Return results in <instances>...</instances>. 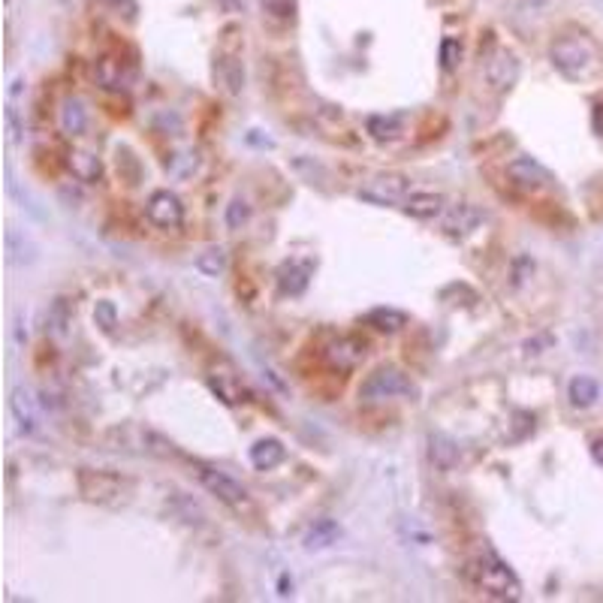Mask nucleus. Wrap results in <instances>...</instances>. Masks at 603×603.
Listing matches in <instances>:
<instances>
[{
	"mask_svg": "<svg viewBox=\"0 0 603 603\" xmlns=\"http://www.w3.org/2000/svg\"><path fill=\"white\" fill-rule=\"evenodd\" d=\"M468 579L494 600H519L522 598L519 576L513 574V567H507V564L492 552H486L483 559L468 564Z\"/></svg>",
	"mask_w": 603,
	"mask_h": 603,
	"instance_id": "2",
	"label": "nucleus"
},
{
	"mask_svg": "<svg viewBox=\"0 0 603 603\" xmlns=\"http://www.w3.org/2000/svg\"><path fill=\"white\" fill-rule=\"evenodd\" d=\"M567 398H570V405H574V407H591L594 401L600 398V386H598L594 377L579 374L567 386Z\"/></svg>",
	"mask_w": 603,
	"mask_h": 603,
	"instance_id": "23",
	"label": "nucleus"
},
{
	"mask_svg": "<svg viewBox=\"0 0 603 603\" xmlns=\"http://www.w3.org/2000/svg\"><path fill=\"white\" fill-rule=\"evenodd\" d=\"M262 10L272 15V19L287 21L296 15V0H262Z\"/></svg>",
	"mask_w": 603,
	"mask_h": 603,
	"instance_id": "32",
	"label": "nucleus"
},
{
	"mask_svg": "<svg viewBox=\"0 0 603 603\" xmlns=\"http://www.w3.org/2000/svg\"><path fill=\"white\" fill-rule=\"evenodd\" d=\"M525 6H531V10H540V6H546L549 0H522Z\"/></svg>",
	"mask_w": 603,
	"mask_h": 603,
	"instance_id": "41",
	"label": "nucleus"
},
{
	"mask_svg": "<svg viewBox=\"0 0 603 603\" xmlns=\"http://www.w3.org/2000/svg\"><path fill=\"white\" fill-rule=\"evenodd\" d=\"M10 407H12V416H15V422H19L21 435H36V429H40V411H36V401L30 398V392L25 386H19V390L12 392Z\"/></svg>",
	"mask_w": 603,
	"mask_h": 603,
	"instance_id": "14",
	"label": "nucleus"
},
{
	"mask_svg": "<svg viewBox=\"0 0 603 603\" xmlns=\"http://www.w3.org/2000/svg\"><path fill=\"white\" fill-rule=\"evenodd\" d=\"M145 214L157 229H179L184 223V205L173 190H154L145 203Z\"/></svg>",
	"mask_w": 603,
	"mask_h": 603,
	"instance_id": "7",
	"label": "nucleus"
},
{
	"mask_svg": "<svg viewBox=\"0 0 603 603\" xmlns=\"http://www.w3.org/2000/svg\"><path fill=\"white\" fill-rule=\"evenodd\" d=\"M420 390L411 377L396 366H381L362 381L359 398L362 401H386V398H416Z\"/></svg>",
	"mask_w": 603,
	"mask_h": 603,
	"instance_id": "3",
	"label": "nucleus"
},
{
	"mask_svg": "<svg viewBox=\"0 0 603 603\" xmlns=\"http://www.w3.org/2000/svg\"><path fill=\"white\" fill-rule=\"evenodd\" d=\"M483 218L486 214L480 205L459 203L444 214V229H446V236H453V238H468L483 223Z\"/></svg>",
	"mask_w": 603,
	"mask_h": 603,
	"instance_id": "13",
	"label": "nucleus"
},
{
	"mask_svg": "<svg viewBox=\"0 0 603 603\" xmlns=\"http://www.w3.org/2000/svg\"><path fill=\"white\" fill-rule=\"evenodd\" d=\"M112 6H115V10H121V6H124V10H127V15L136 12V0H112Z\"/></svg>",
	"mask_w": 603,
	"mask_h": 603,
	"instance_id": "40",
	"label": "nucleus"
},
{
	"mask_svg": "<svg viewBox=\"0 0 603 603\" xmlns=\"http://www.w3.org/2000/svg\"><path fill=\"white\" fill-rule=\"evenodd\" d=\"M166 166H169V173H173V175L184 179V175H190L193 169L199 166V157H197V151H181V154H173V157L166 160Z\"/></svg>",
	"mask_w": 603,
	"mask_h": 603,
	"instance_id": "30",
	"label": "nucleus"
},
{
	"mask_svg": "<svg viewBox=\"0 0 603 603\" xmlns=\"http://www.w3.org/2000/svg\"><path fill=\"white\" fill-rule=\"evenodd\" d=\"M531 272H535V260L525 257V253L522 257H516L513 260V287H522V284L531 277Z\"/></svg>",
	"mask_w": 603,
	"mask_h": 603,
	"instance_id": "34",
	"label": "nucleus"
},
{
	"mask_svg": "<svg viewBox=\"0 0 603 603\" xmlns=\"http://www.w3.org/2000/svg\"><path fill=\"white\" fill-rule=\"evenodd\" d=\"M208 386H212L214 396H218L223 405H229V407H238V405H247V401H251V392H247L245 386L236 381V377L212 374V377H208Z\"/></svg>",
	"mask_w": 603,
	"mask_h": 603,
	"instance_id": "18",
	"label": "nucleus"
},
{
	"mask_svg": "<svg viewBox=\"0 0 603 603\" xmlns=\"http://www.w3.org/2000/svg\"><path fill=\"white\" fill-rule=\"evenodd\" d=\"M60 127H64L67 136H82L84 127H88V109L79 97H69L60 109Z\"/></svg>",
	"mask_w": 603,
	"mask_h": 603,
	"instance_id": "22",
	"label": "nucleus"
},
{
	"mask_svg": "<svg viewBox=\"0 0 603 603\" xmlns=\"http://www.w3.org/2000/svg\"><path fill=\"white\" fill-rule=\"evenodd\" d=\"M549 58L567 82H585L600 69V52L589 36H559L549 49Z\"/></svg>",
	"mask_w": 603,
	"mask_h": 603,
	"instance_id": "1",
	"label": "nucleus"
},
{
	"mask_svg": "<svg viewBox=\"0 0 603 603\" xmlns=\"http://www.w3.org/2000/svg\"><path fill=\"white\" fill-rule=\"evenodd\" d=\"M94 323L106 332V335H112V332L118 329V308H115V302H109V299L97 302V305H94Z\"/></svg>",
	"mask_w": 603,
	"mask_h": 603,
	"instance_id": "29",
	"label": "nucleus"
},
{
	"mask_svg": "<svg viewBox=\"0 0 603 603\" xmlns=\"http://www.w3.org/2000/svg\"><path fill=\"white\" fill-rule=\"evenodd\" d=\"M591 124H594V130L603 136V103H598L594 106V112H591Z\"/></svg>",
	"mask_w": 603,
	"mask_h": 603,
	"instance_id": "39",
	"label": "nucleus"
},
{
	"mask_svg": "<svg viewBox=\"0 0 603 603\" xmlns=\"http://www.w3.org/2000/svg\"><path fill=\"white\" fill-rule=\"evenodd\" d=\"M223 12H242L245 10V0H218Z\"/></svg>",
	"mask_w": 603,
	"mask_h": 603,
	"instance_id": "38",
	"label": "nucleus"
},
{
	"mask_svg": "<svg viewBox=\"0 0 603 603\" xmlns=\"http://www.w3.org/2000/svg\"><path fill=\"white\" fill-rule=\"evenodd\" d=\"M247 459H251V465L257 470H272L287 459V446H284L277 438H260L257 444L251 446Z\"/></svg>",
	"mask_w": 603,
	"mask_h": 603,
	"instance_id": "16",
	"label": "nucleus"
},
{
	"mask_svg": "<svg viewBox=\"0 0 603 603\" xmlns=\"http://www.w3.org/2000/svg\"><path fill=\"white\" fill-rule=\"evenodd\" d=\"M76 480H79V492L91 501V504L115 507L130 494V480H127V477L112 474V470L82 468L79 474H76Z\"/></svg>",
	"mask_w": 603,
	"mask_h": 603,
	"instance_id": "4",
	"label": "nucleus"
},
{
	"mask_svg": "<svg viewBox=\"0 0 603 603\" xmlns=\"http://www.w3.org/2000/svg\"><path fill=\"white\" fill-rule=\"evenodd\" d=\"M69 326H73V302H69L67 296L52 299L49 314H45V329H49V335L64 338L69 332Z\"/></svg>",
	"mask_w": 603,
	"mask_h": 603,
	"instance_id": "21",
	"label": "nucleus"
},
{
	"mask_svg": "<svg viewBox=\"0 0 603 603\" xmlns=\"http://www.w3.org/2000/svg\"><path fill=\"white\" fill-rule=\"evenodd\" d=\"M429 450H431V462L440 468V470H453L459 465V444L444 435V431H435V435L429 438Z\"/></svg>",
	"mask_w": 603,
	"mask_h": 603,
	"instance_id": "20",
	"label": "nucleus"
},
{
	"mask_svg": "<svg viewBox=\"0 0 603 603\" xmlns=\"http://www.w3.org/2000/svg\"><path fill=\"white\" fill-rule=\"evenodd\" d=\"M67 169L73 173L76 181H84V184H97L103 179V164H100V157L84 149L67 151Z\"/></svg>",
	"mask_w": 603,
	"mask_h": 603,
	"instance_id": "15",
	"label": "nucleus"
},
{
	"mask_svg": "<svg viewBox=\"0 0 603 603\" xmlns=\"http://www.w3.org/2000/svg\"><path fill=\"white\" fill-rule=\"evenodd\" d=\"M589 450H591V459L603 468V435H598V438H591V440H589Z\"/></svg>",
	"mask_w": 603,
	"mask_h": 603,
	"instance_id": "37",
	"label": "nucleus"
},
{
	"mask_svg": "<svg viewBox=\"0 0 603 603\" xmlns=\"http://www.w3.org/2000/svg\"><path fill=\"white\" fill-rule=\"evenodd\" d=\"M4 118H6V133H10V142H19L21 124H19V112H15V106H6Z\"/></svg>",
	"mask_w": 603,
	"mask_h": 603,
	"instance_id": "36",
	"label": "nucleus"
},
{
	"mask_svg": "<svg viewBox=\"0 0 603 603\" xmlns=\"http://www.w3.org/2000/svg\"><path fill=\"white\" fill-rule=\"evenodd\" d=\"M6 253H10V262H34V245L28 238H21L15 229H6Z\"/></svg>",
	"mask_w": 603,
	"mask_h": 603,
	"instance_id": "28",
	"label": "nucleus"
},
{
	"mask_svg": "<svg viewBox=\"0 0 603 603\" xmlns=\"http://www.w3.org/2000/svg\"><path fill=\"white\" fill-rule=\"evenodd\" d=\"M197 269L205 277H221L227 272V251H223V247H208V251H203L197 257Z\"/></svg>",
	"mask_w": 603,
	"mask_h": 603,
	"instance_id": "27",
	"label": "nucleus"
},
{
	"mask_svg": "<svg viewBox=\"0 0 603 603\" xmlns=\"http://www.w3.org/2000/svg\"><path fill=\"white\" fill-rule=\"evenodd\" d=\"M314 277V260H287L281 262L275 281L281 296H302Z\"/></svg>",
	"mask_w": 603,
	"mask_h": 603,
	"instance_id": "10",
	"label": "nucleus"
},
{
	"mask_svg": "<svg viewBox=\"0 0 603 603\" xmlns=\"http://www.w3.org/2000/svg\"><path fill=\"white\" fill-rule=\"evenodd\" d=\"M214 73H218L221 84L227 88V94H242L245 88V64L236 55H221L218 64H214Z\"/></svg>",
	"mask_w": 603,
	"mask_h": 603,
	"instance_id": "19",
	"label": "nucleus"
},
{
	"mask_svg": "<svg viewBox=\"0 0 603 603\" xmlns=\"http://www.w3.org/2000/svg\"><path fill=\"white\" fill-rule=\"evenodd\" d=\"M338 537H342V528H338V522H335V519H320V522H314L311 528H308V535H305V549H311V552H317V549L332 546Z\"/></svg>",
	"mask_w": 603,
	"mask_h": 603,
	"instance_id": "26",
	"label": "nucleus"
},
{
	"mask_svg": "<svg viewBox=\"0 0 603 603\" xmlns=\"http://www.w3.org/2000/svg\"><path fill=\"white\" fill-rule=\"evenodd\" d=\"M366 323L368 326H374L377 332H398L407 326V314L398 311V308H371L366 314Z\"/></svg>",
	"mask_w": 603,
	"mask_h": 603,
	"instance_id": "25",
	"label": "nucleus"
},
{
	"mask_svg": "<svg viewBox=\"0 0 603 603\" xmlns=\"http://www.w3.org/2000/svg\"><path fill=\"white\" fill-rule=\"evenodd\" d=\"M407 190H411V179H407V175L383 173L362 184L357 190V197L362 203H371V205H396V203H405Z\"/></svg>",
	"mask_w": 603,
	"mask_h": 603,
	"instance_id": "6",
	"label": "nucleus"
},
{
	"mask_svg": "<svg viewBox=\"0 0 603 603\" xmlns=\"http://www.w3.org/2000/svg\"><path fill=\"white\" fill-rule=\"evenodd\" d=\"M546 347H552V335H546V332L543 335L528 338V342H525V357H540Z\"/></svg>",
	"mask_w": 603,
	"mask_h": 603,
	"instance_id": "35",
	"label": "nucleus"
},
{
	"mask_svg": "<svg viewBox=\"0 0 603 603\" xmlns=\"http://www.w3.org/2000/svg\"><path fill=\"white\" fill-rule=\"evenodd\" d=\"M193 468H197L199 483H203L218 501H223L229 510H238V513H242V510H251V494H247V489L238 480H233L229 474H223V470L212 468V465H203V462H193Z\"/></svg>",
	"mask_w": 603,
	"mask_h": 603,
	"instance_id": "5",
	"label": "nucleus"
},
{
	"mask_svg": "<svg viewBox=\"0 0 603 603\" xmlns=\"http://www.w3.org/2000/svg\"><path fill=\"white\" fill-rule=\"evenodd\" d=\"M247 218H251V208H247L245 199H233V203L227 205V227L229 229H238Z\"/></svg>",
	"mask_w": 603,
	"mask_h": 603,
	"instance_id": "33",
	"label": "nucleus"
},
{
	"mask_svg": "<svg viewBox=\"0 0 603 603\" xmlns=\"http://www.w3.org/2000/svg\"><path fill=\"white\" fill-rule=\"evenodd\" d=\"M366 350H368L366 338H359V335H338V338H332V342L326 344V359H329L332 368L350 371V368H357L362 359H366Z\"/></svg>",
	"mask_w": 603,
	"mask_h": 603,
	"instance_id": "9",
	"label": "nucleus"
},
{
	"mask_svg": "<svg viewBox=\"0 0 603 603\" xmlns=\"http://www.w3.org/2000/svg\"><path fill=\"white\" fill-rule=\"evenodd\" d=\"M94 76H97L100 88H106V91H124V88H130V82H133L136 69H127L124 58H118V55H100L94 60Z\"/></svg>",
	"mask_w": 603,
	"mask_h": 603,
	"instance_id": "12",
	"label": "nucleus"
},
{
	"mask_svg": "<svg viewBox=\"0 0 603 603\" xmlns=\"http://www.w3.org/2000/svg\"><path fill=\"white\" fill-rule=\"evenodd\" d=\"M401 212L411 214L416 221H429L444 212V197H440V193H411V197H405V203H401Z\"/></svg>",
	"mask_w": 603,
	"mask_h": 603,
	"instance_id": "17",
	"label": "nucleus"
},
{
	"mask_svg": "<svg viewBox=\"0 0 603 603\" xmlns=\"http://www.w3.org/2000/svg\"><path fill=\"white\" fill-rule=\"evenodd\" d=\"M519 58L513 55L510 49H494L489 58H486V79L494 91H510L516 82H519Z\"/></svg>",
	"mask_w": 603,
	"mask_h": 603,
	"instance_id": "8",
	"label": "nucleus"
},
{
	"mask_svg": "<svg viewBox=\"0 0 603 603\" xmlns=\"http://www.w3.org/2000/svg\"><path fill=\"white\" fill-rule=\"evenodd\" d=\"M368 133L377 142H390L405 133V115H371L368 118Z\"/></svg>",
	"mask_w": 603,
	"mask_h": 603,
	"instance_id": "24",
	"label": "nucleus"
},
{
	"mask_svg": "<svg viewBox=\"0 0 603 603\" xmlns=\"http://www.w3.org/2000/svg\"><path fill=\"white\" fill-rule=\"evenodd\" d=\"M507 179L519 190H540L552 181V175H549V169L540 166L535 157H516L507 164Z\"/></svg>",
	"mask_w": 603,
	"mask_h": 603,
	"instance_id": "11",
	"label": "nucleus"
},
{
	"mask_svg": "<svg viewBox=\"0 0 603 603\" xmlns=\"http://www.w3.org/2000/svg\"><path fill=\"white\" fill-rule=\"evenodd\" d=\"M462 64V40H455V36H446L444 43H440V67L444 69H455Z\"/></svg>",
	"mask_w": 603,
	"mask_h": 603,
	"instance_id": "31",
	"label": "nucleus"
}]
</instances>
